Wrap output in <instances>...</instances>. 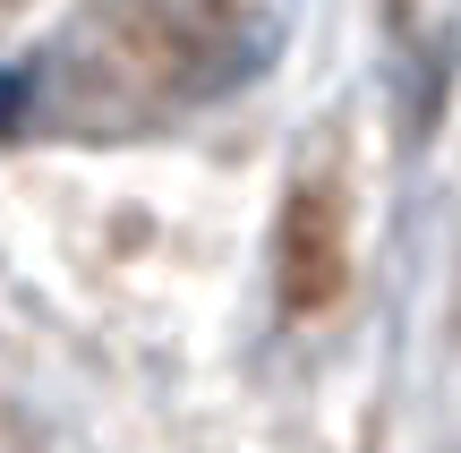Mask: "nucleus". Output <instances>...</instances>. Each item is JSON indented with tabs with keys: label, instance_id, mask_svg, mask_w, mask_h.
<instances>
[{
	"label": "nucleus",
	"instance_id": "obj_1",
	"mask_svg": "<svg viewBox=\"0 0 461 453\" xmlns=\"http://www.w3.org/2000/svg\"><path fill=\"white\" fill-rule=\"evenodd\" d=\"M384 34H393V86H402V120H411V137L436 129V112H445V86H453V26L428 9H393L384 17Z\"/></svg>",
	"mask_w": 461,
	"mask_h": 453
}]
</instances>
